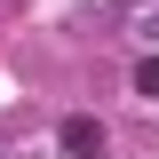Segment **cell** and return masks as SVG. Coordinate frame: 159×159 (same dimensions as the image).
<instances>
[{"label": "cell", "instance_id": "1", "mask_svg": "<svg viewBox=\"0 0 159 159\" xmlns=\"http://www.w3.org/2000/svg\"><path fill=\"white\" fill-rule=\"evenodd\" d=\"M56 143H64V159H103L111 151V135H103V119H88V111H72L56 127Z\"/></svg>", "mask_w": 159, "mask_h": 159}, {"label": "cell", "instance_id": "3", "mask_svg": "<svg viewBox=\"0 0 159 159\" xmlns=\"http://www.w3.org/2000/svg\"><path fill=\"white\" fill-rule=\"evenodd\" d=\"M135 96H159V56H143V64H135Z\"/></svg>", "mask_w": 159, "mask_h": 159}, {"label": "cell", "instance_id": "4", "mask_svg": "<svg viewBox=\"0 0 159 159\" xmlns=\"http://www.w3.org/2000/svg\"><path fill=\"white\" fill-rule=\"evenodd\" d=\"M0 159H16V151H8V143H0Z\"/></svg>", "mask_w": 159, "mask_h": 159}, {"label": "cell", "instance_id": "2", "mask_svg": "<svg viewBox=\"0 0 159 159\" xmlns=\"http://www.w3.org/2000/svg\"><path fill=\"white\" fill-rule=\"evenodd\" d=\"M119 24H135V32H159V0H127Z\"/></svg>", "mask_w": 159, "mask_h": 159}]
</instances>
